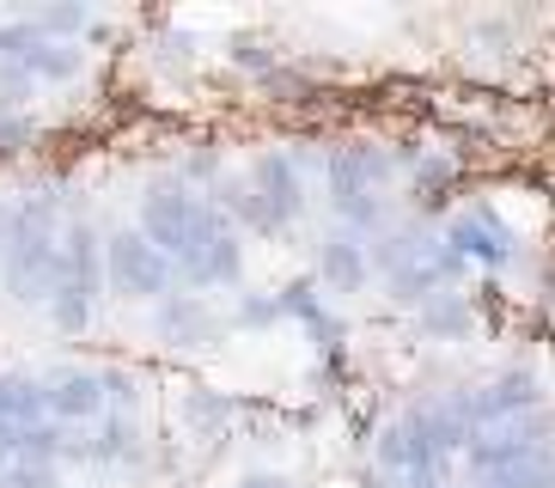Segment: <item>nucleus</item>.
Instances as JSON below:
<instances>
[{
    "mask_svg": "<svg viewBox=\"0 0 555 488\" xmlns=\"http://www.w3.org/2000/svg\"><path fill=\"white\" fill-rule=\"evenodd\" d=\"M111 269H116V281H122V287H134V293H153V287H159V257H153L141 239H116Z\"/></svg>",
    "mask_w": 555,
    "mask_h": 488,
    "instance_id": "nucleus-1",
    "label": "nucleus"
}]
</instances>
